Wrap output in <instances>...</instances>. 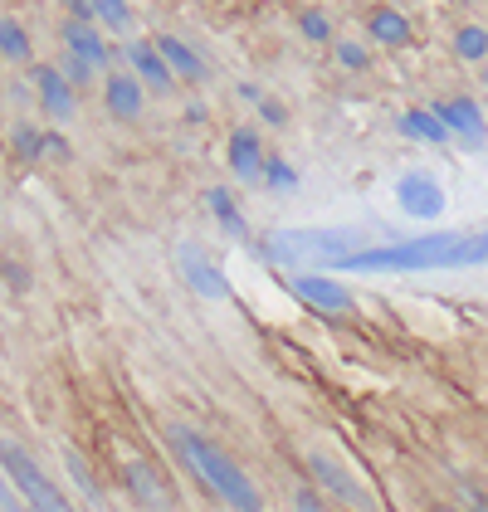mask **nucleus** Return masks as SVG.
Instances as JSON below:
<instances>
[{
	"mask_svg": "<svg viewBox=\"0 0 488 512\" xmlns=\"http://www.w3.org/2000/svg\"><path fill=\"white\" fill-rule=\"evenodd\" d=\"M464 239L459 230L401 239V244H366L357 254L337 259V274H420V269H464Z\"/></svg>",
	"mask_w": 488,
	"mask_h": 512,
	"instance_id": "f257e3e1",
	"label": "nucleus"
},
{
	"mask_svg": "<svg viewBox=\"0 0 488 512\" xmlns=\"http://www.w3.org/2000/svg\"><path fill=\"white\" fill-rule=\"evenodd\" d=\"M166 439H171V449H176V459L186 464V469L201 478L205 488L225 503V508L235 512H259L264 508V498H259V488L249 483V473L220 449V444H210L205 434H196L191 425H171L166 430Z\"/></svg>",
	"mask_w": 488,
	"mask_h": 512,
	"instance_id": "f03ea898",
	"label": "nucleus"
},
{
	"mask_svg": "<svg viewBox=\"0 0 488 512\" xmlns=\"http://www.w3.org/2000/svg\"><path fill=\"white\" fill-rule=\"evenodd\" d=\"M366 249V230L362 225H332V230H269L259 239V254L269 264H284V269H298V264H323L332 269L337 259Z\"/></svg>",
	"mask_w": 488,
	"mask_h": 512,
	"instance_id": "7ed1b4c3",
	"label": "nucleus"
},
{
	"mask_svg": "<svg viewBox=\"0 0 488 512\" xmlns=\"http://www.w3.org/2000/svg\"><path fill=\"white\" fill-rule=\"evenodd\" d=\"M0 469L5 478L15 483V493H20V503L30 512H74V503L54 488V478L20 449V444H10V439H0Z\"/></svg>",
	"mask_w": 488,
	"mask_h": 512,
	"instance_id": "20e7f679",
	"label": "nucleus"
},
{
	"mask_svg": "<svg viewBox=\"0 0 488 512\" xmlns=\"http://www.w3.org/2000/svg\"><path fill=\"white\" fill-rule=\"evenodd\" d=\"M396 205L406 210L410 220H440L445 215V186L430 176V171H406L401 181H396Z\"/></svg>",
	"mask_w": 488,
	"mask_h": 512,
	"instance_id": "39448f33",
	"label": "nucleus"
},
{
	"mask_svg": "<svg viewBox=\"0 0 488 512\" xmlns=\"http://www.w3.org/2000/svg\"><path fill=\"white\" fill-rule=\"evenodd\" d=\"M308 469H313V478L323 483V488L332 493V498H342L347 508H357V512H376V498H371V493H366L362 483H357L352 473L342 469V464H337L332 454H308Z\"/></svg>",
	"mask_w": 488,
	"mask_h": 512,
	"instance_id": "423d86ee",
	"label": "nucleus"
},
{
	"mask_svg": "<svg viewBox=\"0 0 488 512\" xmlns=\"http://www.w3.org/2000/svg\"><path fill=\"white\" fill-rule=\"evenodd\" d=\"M430 113L445 122V132H454L464 147H484L488 142V122H484V113H479V103H469V98H449V103H435Z\"/></svg>",
	"mask_w": 488,
	"mask_h": 512,
	"instance_id": "0eeeda50",
	"label": "nucleus"
},
{
	"mask_svg": "<svg viewBox=\"0 0 488 512\" xmlns=\"http://www.w3.org/2000/svg\"><path fill=\"white\" fill-rule=\"evenodd\" d=\"M59 40H64V54L83 59L88 69H108V64H113V49H108V40L98 35L93 20H64Z\"/></svg>",
	"mask_w": 488,
	"mask_h": 512,
	"instance_id": "6e6552de",
	"label": "nucleus"
},
{
	"mask_svg": "<svg viewBox=\"0 0 488 512\" xmlns=\"http://www.w3.org/2000/svg\"><path fill=\"white\" fill-rule=\"evenodd\" d=\"M122 478H127L132 498H137V503H142L147 512H171V488L162 483V473L152 469V464H142V459H127V464H122Z\"/></svg>",
	"mask_w": 488,
	"mask_h": 512,
	"instance_id": "1a4fd4ad",
	"label": "nucleus"
},
{
	"mask_svg": "<svg viewBox=\"0 0 488 512\" xmlns=\"http://www.w3.org/2000/svg\"><path fill=\"white\" fill-rule=\"evenodd\" d=\"M293 298H303L318 313H347L352 308V293L342 283H332L327 274H298L293 278Z\"/></svg>",
	"mask_w": 488,
	"mask_h": 512,
	"instance_id": "9d476101",
	"label": "nucleus"
},
{
	"mask_svg": "<svg viewBox=\"0 0 488 512\" xmlns=\"http://www.w3.org/2000/svg\"><path fill=\"white\" fill-rule=\"evenodd\" d=\"M35 93H40V108L49 113L54 122L74 118V88H69V79L54 69V64H35Z\"/></svg>",
	"mask_w": 488,
	"mask_h": 512,
	"instance_id": "9b49d317",
	"label": "nucleus"
},
{
	"mask_svg": "<svg viewBox=\"0 0 488 512\" xmlns=\"http://www.w3.org/2000/svg\"><path fill=\"white\" fill-rule=\"evenodd\" d=\"M225 161L235 171V181H259L264 176V142L254 127H235L230 132V147H225Z\"/></svg>",
	"mask_w": 488,
	"mask_h": 512,
	"instance_id": "f8f14e48",
	"label": "nucleus"
},
{
	"mask_svg": "<svg viewBox=\"0 0 488 512\" xmlns=\"http://www.w3.org/2000/svg\"><path fill=\"white\" fill-rule=\"evenodd\" d=\"M152 44H157L162 64L171 69V79H186V83H205V79H210V64H205V59L186 40H176V35H157Z\"/></svg>",
	"mask_w": 488,
	"mask_h": 512,
	"instance_id": "ddd939ff",
	"label": "nucleus"
},
{
	"mask_svg": "<svg viewBox=\"0 0 488 512\" xmlns=\"http://www.w3.org/2000/svg\"><path fill=\"white\" fill-rule=\"evenodd\" d=\"M103 103H108V113L118 122H132V118H142V108H147V88L122 69V74H108V83H103Z\"/></svg>",
	"mask_w": 488,
	"mask_h": 512,
	"instance_id": "4468645a",
	"label": "nucleus"
},
{
	"mask_svg": "<svg viewBox=\"0 0 488 512\" xmlns=\"http://www.w3.org/2000/svg\"><path fill=\"white\" fill-rule=\"evenodd\" d=\"M127 64H132V79L142 83L147 93H171V69L162 64V54H157V44L152 40H142V44H132L127 49Z\"/></svg>",
	"mask_w": 488,
	"mask_h": 512,
	"instance_id": "2eb2a0df",
	"label": "nucleus"
},
{
	"mask_svg": "<svg viewBox=\"0 0 488 512\" xmlns=\"http://www.w3.org/2000/svg\"><path fill=\"white\" fill-rule=\"evenodd\" d=\"M181 274H186V283H191L201 298H230V283L220 278V269L205 259L196 244H181Z\"/></svg>",
	"mask_w": 488,
	"mask_h": 512,
	"instance_id": "dca6fc26",
	"label": "nucleus"
},
{
	"mask_svg": "<svg viewBox=\"0 0 488 512\" xmlns=\"http://www.w3.org/2000/svg\"><path fill=\"white\" fill-rule=\"evenodd\" d=\"M366 35H371L376 44H386V49H401V44H410V20L401 15V10L381 5V10L366 15Z\"/></svg>",
	"mask_w": 488,
	"mask_h": 512,
	"instance_id": "f3484780",
	"label": "nucleus"
},
{
	"mask_svg": "<svg viewBox=\"0 0 488 512\" xmlns=\"http://www.w3.org/2000/svg\"><path fill=\"white\" fill-rule=\"evenodd\" d=\"M401 132H406V137H415V142H430V147H445V142H449L445 122L435 118L430 108H410L406 118H401Z\"/></svg>",
	"mask_w": 488,
	"mask_h": 512,
	"instance_id": "a211bd4d",
	"label": "nucleus"
},
{
	"mask_svg": "<svg viewBox=\"0 0 488 512\" xmlns=\"http://www.w3.org/2000/svg\"><path fill=\"white\" fill-rule=\"evenodd\" d=\"M93 10V25L113 30V35H132V5L127 0H88Z\"/></svg>",
	"mask_w": 488,
	"mask_h": 512,
	"instance_id": "6ab92c4d",
	"label": "nucleus"
},
{
	"mask_svg": "<svg viewBox=\"0 0 488 512\" xmlns=\"http://www.w3.org/2000/svg\"><path fill=\"white\" fill-rule=\"evenodd\" d=\"M30 54H35V44L25 35V25H20V20H0V59L30 64Z\"/></svg>",
	"mask_w": 488,
	"mask_h": 512,
	"instance_id": "aec40b11",
	"label": "nucleus"
},
{
	"mask_svg": "<svg viewBox=\"0 0 488 512\" xmlns=\"http://www.w3.org/2000/svg\"><path fill=\"white\" fill-rule=\"evenodd\" d=\"M210 215L220 220V230H230V235H244L240 205H235V196H230V186H210Z\"/></svg>",
	"mask_w": 488,
	"mask_h": 512,
	"instance_id": "412c9836",
	"label": "nucleus"
},
{
	"mask_svg": "<svg viewBox=\"0 0 488 512\" xmlns=\"http://www.w3.org/2000/svg\"><path fill=\"white\" fill-rule=\"evenodd\" d=\"M454 54H459L464 64H484L488 59V30L484 25H464V30L454 35Z\"/></svg>",
	"mask_w": 488,
	"mask_h": 512,
	"instance_id": "4be33fe9",
	"label": "nucleus"
},
{
	"mask_svg": "<svg viewBox=\"0 0 488 512\" xmlns=\"http://www.w3.org/2000/svg\"><path fill=\"white\" fill-rule=\"evenodd\" d=\"M10 147H15V157H20V161H40L44 157V132H40V127H30V122H15Z\"/></svg>",
	"mask_w": 488,
	"mask_h": 512,
	"instance_id": "5701e85b",
	"label": "nucleus"
},
{
	"mask_svg": "<svg viewBox=\"0 0 488 512\" xmlns=\"http://www.w3.org/2000/svg\"><path fill=\"white\" fill-rule=\"evenodd\" d=\"M259 181H264L269 191H279V196H284V191L298 186V171H293L284 157H264V176H259Z\"/></svg>",
	"mask_w": 488,
	"mask_h": 512,
	"instance_id": "b1692460",
	"label": "nucleus"
},
{
	"mask_svg": "<svg viewBox=\"0 0 488 512\" xmlns=\"http://www.w3.org/2000/svg\"><path fill=\"white\" fill-rule=\"evenodd\" d=\"M54 69H59V74L69 79V88H88V83H93V69H88L83 59H74V54H64V59H59Z\"/></svg>",
	"mask_w": 488,
	"mask_h": 512,
	"instance_id": "393cba45",
	"label": "nucleus"
},
{
	"mask_svg": "<svg viewBox=\"0 0 488 512\" xmlns=\"http://www.w3.org/2000/svg\"><path fill=\"white\" fill-rule=\"evenodd\" d=\"M298 30H303V40H313V44H323L327 35H332V25H327V15H323V10H303Z\"/></svg>",
	"mask_w": 488,
	"mask_h": 512,
	"instance_id": "a878e982",
	"label": "nucleus"
},
{
	"mask_svg": "<svg viewBox=\"0 0 488 512\" xmlns=\"http://www.w3.org/2000/svg\"><path fill=\"white\" fill-rule=\"evenodd\" d=\"M337 64H342L347 74H362L371 59H366V49H362L357 40H342V44H337Z\"/></svg>",
	"mask_w": 488,
	"mask_h": 512,
	"instance_id": "bb28decb",
	"label": "nucleus"
},
{
	"mask_svg": "<svg viewBox=\"0 0 488 512\" xmlns=\"http://www.w3.org/2000/svg\"><path fill=\"white\" fill-rule=\"evenodd\" d=\"M474 264H488V230L464 239V269H474Z\"/></svg>",
	"mask_w": 488,
	"mask_h": 512,
	"instance_id": "cd10ccee",
	"label": "nucleus"
},
{
	"mask_svg": "<svg viewBox=\"0 0 488 512\" xmlns=\"http://www.w3.org/2000/svg\"><path fill=\"white\" fill-rule=\"evenodd\" d=\"M69 469H74V478H79L83 498H88V503H103V493H98V478H88V469H83L79 454H69Z\"/></svg>",
	"mask_w": 488,
	"mask_h": 512,
	"instance_id": "c85d7f7f",
	"label": "nucleus"
},
{
	"mask_svg": "<svg viewBox=\"0 0 488 512\" xmlns=\"http://www.w3.org/2000/svg\"><path fill=\"white\" fill-rule=\"evenodd\" d=\"M259 118L269 122V127H284V122H288V113H284V108H279V103H274V98H259Z\"/></svg>",
	"mask_w": 488,
	"mask_h": 512,
	"instance_id": "c756f323",
	"label": "nucleus"
},
{
	"mask_svg": "<svg viewBox=\"0 0 488 512\" xmlns=\"http://www.w3.org/2000/svg\"><path fill=\"white\" fill-rule=\"evenodd\" d=\"M44 157H69V142H64V137H59V132H44Z\"/></svg>",
	"mask_w": 488,
	"mask_h": 512,
	"instance_id": "7c9ffc66",
	"label": "nucleus"
},
{
	"mask_svg": "<svg viewBox=\"0 0 488 512\" xmlns=\"http://www.w3.org/2000/svg\"><path fill=\"white\" fill-rule=\"evenodd\" d=\"M298 512H327V508L313 498V493H298Z\"/></svg>",
	"mask_w": 488,
	"mask_h": 512,
	"instance_id": "2f4dec72",
	"label": "nucleus"
},
{
	"mask_svg": "<svg viewBox=\"0 0 488 512\" xmlns=\"http://www.w3.org/2000/svg\"><path fill=\"white\" fill-rule=\"evenodd\" d=\"M435 512H454V508H435Z\"/></svg>",
	"mask_w": 488,
	"mask_h": 512,
	"instance_id": "473e14b6",
	"label": "nucleus"
},
{
	"mask_svg": "<svg viewBox=\"0 0 488 512\" xmlns=\"http://www.w3.org/2000/svg\"><path fill=\"white\" fill-rule=\"evenodd\" d=\"M484 512H488V498H484Z\"/></svg>",
	"mask_w": 488,
	"mask_h": 512,
	"instance_id": "72a5a7b5",
	"label": "nucleus"
}]
</instances>
